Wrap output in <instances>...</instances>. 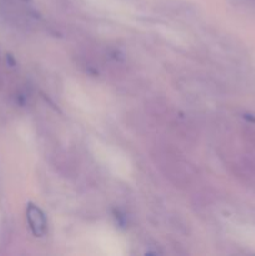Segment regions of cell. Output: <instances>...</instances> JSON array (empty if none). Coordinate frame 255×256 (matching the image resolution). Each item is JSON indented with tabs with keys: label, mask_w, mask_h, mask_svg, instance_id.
I'll return each mask as SVG.
<instances>
[{
	"label": "cell",
	"mask_w": 255,
	"mask_h": 256,
	"mask_svg": "<svg viewBox=\"0 0 255 256\" xmlns=\"http://www.w3.org/2000/svg\"><path fill=\"white\" fill-rule=\"evenodd\" d=\"M26 220L30 230L36 238H44L48 232V220L45 214L35 206L34 204L28 205Z\"/></svg>",
	"instance_id": "cell-1"
},
{
	"label": "cell",
	"mask_w": 255,
	"mask_h": 256,
	"mask_svg": "<svg viewBox=\"0 0 255 256\" xmlns=\"http://www.w3.org/2000/svg\"><path fill=\"white\" fill-rule=\"evenodd\" d=\"M162 164L166 168V174H169L170 178L178 176H186L185 170H186V164L178 159V154H174L172 152H162Z\"/></svg>",
	"instance_id": "cell-2"
}]
</instances>
